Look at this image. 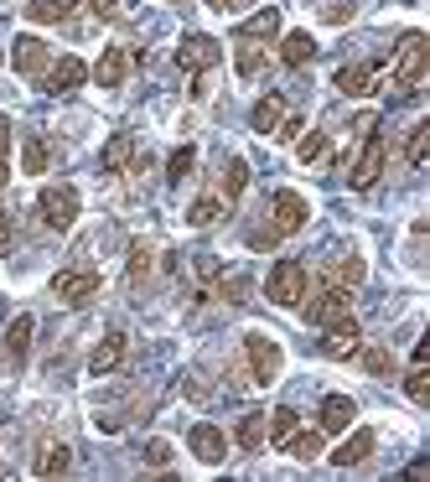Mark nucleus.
Returning a JSON list of instances; mask_svg holds the SVG:
<instances>
[{
  "label": "nucleus",
  "mask_w": 430,
  "mask_h": 482,
  "mask_svg": "<svg viewBox=\"0 0 430 482\" xmlns=\"http://www.w3.org/2000/svg\"><path fill=\"white\" fill-rule=\"evenodd\" d=\"M332 280H337V286H358V280H363V259H358V254L337 259V275H332Z\"/></svg>",
  "instance_id": "obj_39"
},
{
  "label": "nucleus",
  "mask_w": 430,
  "mask_h": 482,
  "mask_svg": "<svg viewBox=\"0 0 430 482\" xmlns=\"http://www.w3.org/2000/svg\"><path fill=\"white\" fill-rule=\"evenodd\" d=\"M260 68H265V52H260L254 42H239V73H244V78H254Z\"/></svg>",
  "instance_id": "obj_37"
},
{
  "label": "nucleus",
  "mask_w": 430,
  "mask_h": 482,
  "mask_svg": "<svg viewBox=\"0 0 430 482\" xmlns=\"http://www.w3.org/2000/svg\"><path fill=\"white\" fill-rule=\"evenodd\" d=\"M311 58H316V42H311L306 32H290L286 42H280V63L286 68H306Z\"/></svg>",
  "instance_id": "obj_23"
},
{
  "label": "nucleus",
  "mask_w": 430,
  "mask_h": 482,
  "mask_svg": "<svg viewBox=\"0 0 430 482\" xmlns=\"http://www.w3.org/2000/svg\"><path fill=\"white\" fill-rule=\"evenodd\" d=\"M425 68H430L425 32H405V37H399V52H394V78H399L405 88H415L420 78H425Z\"/></svg>",
  "instance_id": "obj_2"
},
{
  "label": "nucleus",
  "mask_w": 430,
  "mask_h": 482,
  "mask_svg": "<svg viewBox=\"0 0 430 482\" xmlns=\"http://www.w3.org/2000/svg\"><path fill=\"white\" fill-rule=\"evenodd\" d=\"M280 120H286V99H280V94H265V99L254 105V114H249V125L260 130V135H275Z\"/></svg>",
  "instance_id": "obj_20"
},
{
  "label": "nucleus",
  "mask_w": 430,
  "mask_h": 482,
  "mask_svg": "<svg viewBox=\"0 0 430 482\" xmlns=\"http://www.w3.org/2000/svg\"><path fill=\"white\" fill-rule=\"evenodd\" d=\"M192 161H197V150H192V146L171 150V161H166V177H171V182H182L187 171H192Z\"/></svg>",
  "instance_id": "obj_36"
},
{
  "label": "nucleus",
  "mask_w": 430,
  "mask_h": 482,
  "mask_svg": "<svg viewBox=\"0 0 430 482\" xmlns=\"http://www.w3.org/2000/svg\"><path fill=\"white\" fill-rule=\"evenodd\" d=\"M405 395H410L415 405H430V374H425V363H415L410 374H405Z\"/></svg>",
  "instance_id": "obj_33"
},
{
  "label": "nucleus",
  "mask_w": 430,
  "mask_h": 482,
  "mask_svg": "<svg viewBox=\"0 0 430 482\" xmlns=\"http://www.w3.org/2000/svg\"><path fill=\"white\" fill-rule=\"evenodd\" d=\"M244 187H249V167H244V161H228L224 192H228V197H244Z\"/></svg>",
  "instance_id": "obj_38"
},
{
  "label": "nucleus",
  "mask_w": 430,
  "mask_h": 482,
  "mask_svg": "<svg viewBox=\"0 0 430 482\" xmlns=\"http://www.w3.org/2000/svg\"><path fill=\"white\" fill-rule=\"evenodd\" d=\"M26 16H32V22H68V16H73V0H32Z\"/></svg>",
  "instance_id": "obj_28"
},
{
  "label": "nucleus",
  "mask_w": 430,
  "mask_h": 482,
  "mask_svg": "<svg viewBox=\"0 0 430 482\" xmlns=\"http://www.w3.org/2000/svg\"><path fill=\"white\" fill-rule=\"evenodd\" d=\"M94 5V16H104V22H120V0H88Z\"/></svg>",
  "instance_id": "obj_42"
},
{
  "label": "nucleus",
  "mask_w": 430,
  "mask_h": 482,
  "mask_svg": "<svg viewBox=\"0 0 430 482\" xmlns=\"http://www.w3.org/2000/svg\"><path fill=\"white\" fill-rule=\"evenodd\" d=\"M11 250V218H5V213H0V254Z\"/></svg>",
  "instance_id": "obj_44"
},
{
  "label": "nucleus",
  "mask_w": 430,
  "mask_h": 482,
  "mask_svg": "<svg viewBox=\"0 0 430 482\" xmlns=\"http://www.w3.org/2000/svg\"><path fill=\"white\" fill-rule=\"evenodd\" d=\"M265 296L275 306H301V296H306V270L296 265V259H280L265 280Z\"/></svg>",
  "instance_id": "obj_3"
},
{
  "label": "nucleus",
  "mask_w": 430,
  "mask_h": 482,
  "mask_svg": "<svg viewBox=\"0 0 430 482\" xmlns=\"http://www.w3.org/2000/svg\"><path fill=\"white\" fill-rule=\"evenodd\" d=\"M32 332H37L32 316H16V322L5 327V348H11V358H16V368L26 363V353H32Z\"/></svg>",
  "instance_id": "obj_21"
},
{
  "label": "nucleus",
  "mask_w": 430,
  "mask_h": 482,
  "mask_svg": "<svg viewBox=\"0 0 430 482\" xmlns=\"http://www.w3.org/2000/svg\"><path fill=\"white\" fill-rule=\"evenodd\" d=\"M373 431L369 425H363V431H352L348 441H343V446H337V451H332V461H337V467H358V461H369L373 457Z\"/></svg>",
  "instance_id": "obj_18"
},
{
  "label": "nucleus",
  "mask_w": 430,
  "mask_h": 482,
  "mask_svg": "<svg viewBox=\"0 0 430 482\" xmlns=\"http://www.w3.org/2000/svg\"><path fill=\"white\" fill-rule=\"evenodd\" d=\"M286 451L296 461H311V457H322V425L316 431H296V436L286 441Z\"/></svg>",
  "instance_id": "obj_27"
},
{
  "label": "nucleus",
  "mask_w": 430,
  "mask_h": 482,
  "mask_svg": "<svg viewBox=\"0 0 430 482\" xmlns=\"http://www.w3.org/2000/svg\"><path fill=\"white\" fill-rule=\"evenodd\" d=\"M124 348H130V342H124V332H109L99 348L88 353V374H114V368L124 363Z\"/></svg>",
  "instance_id": "obj_17"
},
{
  "label": "nucleus",
  "mask_w": 430,
  "mask_h": 482,
  "mask_svg": "<svg viewBox=\"0 0 430 482\" xmlns=\"http://www.w3.org/2000/svg\"><path fill=\"white\" fill-rule=\"evenodd\" d=\"M405 156H410V167H425V156H430V125H415V130H410Z\"/></svg>",
  "instance_id": "obj_34"
},
{
  "label": "nucleus",
  "mask_w": 430,
  "mask_h": 482,
  "mask_svg": "<svg viewBox=\"0 0 430 482\" xmlns=\"http://www.w3.org/2000/svg\"><path fill=\"white\" fill-rule=\"evenodd\" d=\"M275 32H280V11H275V5H265L260 16H249V22L233 32V42H260V37H275Z\"/></svg>",
  "instance_id": "obj_19"
},
{
  "label": "nucleus",
  "mask_w": 430,
  "mask_h": 482,
  "mask_svg": "<svg viewBox=\"0 0 430 482\" xmlns=\"http://www.w3.org/2000/svg\"><path fill=\"white\" fill-rule=\"evenodd\" d=\"M218 58H224V47L213 42V37H203V32H192V37L177 47V68H182V73H207V68H218Z\"/></svg>",
  "instance_id": "obj_8"
},
{
  "label": "nucleus",
  "mask_w": 430,
  "mask_h": 482,
  "mask_svg": "<svg viewBox=\"0 0 430 482\" xmlns=\"http://www.w3.org/2000/svg\"><path fill=\"white\" fill-rule=\"evenodd\" d=\"M352 415H358V405H352L348 395H327L322 399V415H316V425H322V436H337V431H348Z\"/></svg>",
  "instance_id": "obj_14"
},
{
  "label": "nucleus",
  "mask_w": 430,
  "mask_h": 482,
  "mask_svg": "<svg viewBox=\"0 0 430 482\" xmlns=\"http://www.w3.org/2000/svg\"><path fill=\"white\" fill-rule=\"evenodd\" d=\"M301 431V420H296V410L290 405H280V410H270V425H265V436L275 441V446H286L290 436Z\"/></svg>",
  "instance_id": "obj_26"
},
{
  "label": "nucleus",
  "mask_w": 430,
  "mask_h": 482,
  "mask_svg": "<svg viewBox=\"0 0 430 482\" xmlns=\"http://www.w3.org/2000/svg\"><path fill=\"white\" fill-rule=\"evenodd\" d=\"M358 348H363V327H358L348 312L332 316V322H327V337H322V353H327V358H352Z\"/></svg>",
  "instance_id": "obj_9"
},
{
  "label": "nucleus",
  "mask_w": 430,
  "mask_h": 482,
  "mask_svg": "<svg viewBox=\"0 0 430 482\" xmlns=\"http://www.w3.org/2000/svg\"><path fill=\"white\" fill-rule=\"evenodd\" d=\"M207 5H213V11H239L244 0H207Z\"/></svg>",
  "instance_id": "obj_46"
},
{
  "label": "nucleus",
  "mask_w": 430,
  "mask_h": 482,
  "mask_svg": "<svg viewBox=\"0 0 430 482\" xmlns=\"http://www.w3.org/2000/svg\"><path fill=\"white\" fill-rule=\"evenodd\" d=\"M124 73H130V52H124V47H104L99 63H94V84H99V88H120Z\"/></svg>",
  "instance_id": "obj_15"
},
{
  "label": "nucleus",
  "mask_w": 430,
  "mask_h": 482,
  "mask_svg": "<svg viewBox=\"0 0 430 482\" xmlns=\"http://www.w3.org/2000/svg\"><path fill=\"white\" fill-rule=\"evenodd\" d=\"M68 467H73V451L58 441V446H41V457H37V467H32V472H37V477H62Z\"/></svg>",
  "instance_id": "obj_25"
},
{
  "label": "nucleus",
  "mask_w": 430,
  "mask_h": 482,
  "mask_svg": "<svg viewBox=\"0 0 430 482\" xmlns=\"http://www.w3.org/2000/svg\"><path fill=\"white\" fill-rule=\"evenodd\" d=\"M218 213H224V203H218L213 192H203V197H197V203L187 208V223H192V229H203V223H213Z\"/></svg>",
  "instance_id": "obj_31"
},
{
  "label": "nucleus",
  "mask_w": 430,
  "mask_h": 482,
  "mask_svg": "<svg viewBox=\"0 0 430 482\" xmlns=\"http://www.w3.org/2000/svg\"><path fill=\"white\" fill-rule=\"evenodd\" d=\"M306 197L301 192H290V187H280L275 192V233H296L301 223H306Z\"/></svg>",
  "instance_id": "obj_11"
},
{
  "label": "nucleus",
  "mask_w": 430,
  "mask_h": 482,
  "mask_svg": "<svg viewBox=\"0 0 430 482\" xmlns=\"http://www.w3.org/2000/svg\"><path fill=\"white\" fill-rule=\"evenodd\" d=\"M363 368H369L373 378H384V374H394V358H389V348H363Z\"/></svg>",
  "instance_id": "obj_35"
},
{
  "label": "nucleus",
  "mask_w": 430,
  "mask_h": 482,
  "mask_svg": "<svg viewBox=\"0 0 430 482\" xmlns=\"http://www.w3.org/2000/svg\"><path fill=\"white\" fill-rule=\"evenodd\" d=\"M37 213H41V223H47V229H73V223H78V192L73 187H47L37 197Z\"/></svg>",
  "instance_id": "obj_4"
},
{
  "label": "nucleus",
  "mask_w": 430,
  "mask_h": 482,
  "mask_svg": "<svg viewBox=\"0 0 430 482\" xmlns=\"http://www.w3.org/2000/svg\"><path fill=\"white\" fill-rule=\"evenodd\" d=\"M348 16H352V5H327V22H332V26L348 22Z\"/></svg>",
  "instance_id": "obj_43"
},
{
  "label": "nucleus",
  "mask_w": 430,
  "mask_h": 482,
  "mask_svg": "<svg viewBox=\"0 0 430 482\" xmlns=\"http://www.w3.org/2000/svg\"><path fill=\"white\" fill-rule=\"evenodd\" d=\"M52 296H58L62 306H88L99 296V275L94 270H58L52 275Z\"/></svg>",
  "instance_id": "obj_5"
},
{
  "label": "nucleus",
  "mask_w": 430,
  "mask_h": 482,
  "mask_svg": "<svg viewBox=\"0 0 430 482\" xmlns=\"http://www.w3.org/2000/svg\"><path fill=\"white\" fill-rule=\"evenodd\" d=\"M5 150H11V120L0 114V156H5Z\"/></svg>",
  "instance_id": "obj_45"
},
{
  "label": "nucleus",
  "mask_w": 430,
  "mask_h": 482,
  "mask_svg": "<svg viewBox=\"0 0 430 482\" xmlns=\"http://www.w3.org/2000/svg\"><path fill=\"white\" fill-rule=\"evenodd\" d=\"M130 156H135V141H130V130H120V135L104 146L99 167H104V171H130Z\"/></svg>",
  "instance_id": "obj_22"
},
{
  "label": "nucleus",
  "mask_w": 430,
  "mask_h": 482,
  "mask_svg": "<svg viewBox=\"0 0 430 482\" xmlns=\"http://www.w3.org/2000/svg\"><path fill=\"white\" fill-rule=\"evenodd\" d=\"M244 353H249V368H254V384H275V378H280V348H275L265 332H249Z\"/></svg>",
  "instance_id": "obj_7"
},
{
  "label": "nucleus",
  "mask_w": 430,
  "mask_h": 482,
  "mask_svg": "<svg viewBox=\"0 0 430 482\" xmlns=\"http://www.w3.org/2000/svg\"><path fill=\"white\" fill-rule=\"evenodd\" d=\"M145 275H151V244H135V250H130V265H124V280H130V286H145Z\"/></svg>",
  "instance_id": "obj_32"
},
{
  "label": "nucleus",
  "mask_w": 430,
  "mask_h": 482,
  "mask_svg": "<svg viewBox=\"0 0 430 482\" xmlns=\"http://www.w3.org/2000/svg\"><path fill=\"white\" fill-rule=\"evenodd\" d=\"M332 84L343 88V94H352V99H369L373 88H379V68L348 63V68H337V78H332Z\"/></svg>",
  "instance_id": "obj_13"
},
{
  "label": "nucleus",
  "mask_w": 430,
  "mask_h": 482,
  "mask_svg": "<svg viewBox=\"0 0 430 482\" xmlns=\"http://www.w3.org/2000/svg\"><path fill=\"white\" fill-rule=\"evenodd\" d=\"M47 167H52V146H47V141H26V150H21V171L41 177Z\"/></svg>",
  "instance_id": "obj_29"
},
{
  "label": "nucleus",
  "mask_w": 430,
  "mask_h": 482,
  "mask_svg": "<svg viewBox=\"0 0 430 482\" xmlns=\"http://www.w3.org/2000/svg\"><path fill=\"white\" fill-rule=\"evenodd\" d=\"M296 156H301V167H316V161H327V156H332L327 130H311V135H296Z\"/></svg>",
  "instance_id": "obj_24"
},
{
  "label": "nucleus",
  "mask_w": 430,
  "mask_h": 482,
  "mask_svg": "<svg viewBox=\"0 0 430 482\" xmlns=\"http://www.w3.org/2000/svg\"><path fill=\"white\" fill-rule=\"evenodd\" d=\"M83 78H88V63H83V58H58V63L47 68L41 88H47V94H68V88H78Z\"/></svg>",
  "instance_id": "obj_12"
},
{
  "label": "nucleus",
  "mask_w": 430,
  "mask_h": 482,
  "mask_svg": "<svg viewBox=\"0 0 430 482\" xmlns=\"http://www.w3.org/2000/svg\"><path fill=\"white\" fill-rule=\"evenodd\" d=\"M301 130H306V120H301V114H290V120H280V125H275V135H280V141H296Z\"/></svg>",
  "instance_id": "obj_40"
},
{
  "label": "nucleus",
  "mask_w": 430,
  "mask_h": 482,
  "mask_svg": "<svg viewBox=\"0 0 430 482\" xmlns=\"http://www.w3.org/2000/svg\"><path fill=\"white\" fill-rule=\"evenodd\" d=\"M239 446H244V451H260V446H265V415H260V410L239 420Z\"/></svg>",
  "instance_id": "obj_30"
},
{
  "label": "nucleus",
  "mask_w": 430,
  "mask_h": 482,
  "mask_svg": "<svg viewBox=\"0 0 430 482\" xmlns=\"http://www.w3.org/2000/svg\"><path fill=\"white\" fill-rule=\"evenodd\" d=\"M0 187H5V156H0Z\"/></svg>",
  "instance_id": "obj_47"
},
{
  "label": "nucleus",
  "mask_w": 430,
  "mask_h": 482,
  "mask_svg": "<svg viewBox=\"0 0 430 482\" xmlns=\"http://www.w3.org/2000/svg\"><path fill=\"white\" fill-rule=\"evenodd\" d=\"M145 461H151V467H166V461H171V446H166V441H151V446H145Z\"/></svg>",
  "instance_id": "obj_41"
},
{
  "label": "nucleus",
  "mask_w": 430,
  "mask_h": 482,
  "mask_svg": "<svg viewBox=\"0 0 430 482\" xmlns=\"http://www.w3.org/2000/svg\"><path fill=\"white\" fill-rule=\"evenodd\" d=\"M11 63H16V73H41L47 68V42L32 37V32H21L16 47H11Z\"/></svg>",
  "instance_id": "obj_16"
},
{
  "label": "nucleus",
  "mask_w": 430,
  "mask_h": 482,
  "mask_svg": "<svg viewBox=\"0 0 430 482\" xmlns=\"http://www.w3.org/2000/svg\"><path fill=\"white\" fill-rule=\"evenodd\" d=\"M358 130H363V150H358V161H352L348 182L358 192H369L373 182H379V171H384V135H379V120H373V114H363Z\"/></svg>",
  "instance_id": "obj_1"
},
{
  "label": "nucleus",
  "mask_w": 430,
  "mask_h": 482,
  "mask_svg": "<svg viewBox=\"0 0 430 482\" xmlns=\"http://www.w3.org/2000/svg\"><path fill=\"white\" fill-rule=\"evenodd\" d=\"M301 312H306V322L311 327H327L332 316H343L348 312V291L337 286V280H327L316 296H301Z\"/></svg>",
  "instance_id": "obj_6"
},
{
  "label": "nucleus",
  "mask_w": 430,
  "mask_h": 482,
  "mask_svg": "<svg viewBox=\"0 0 430 482\" xmlns=\"http://www.w3.org/2000/svg\"><path fill=\"white\" fill-rule=\"evenodd\" d=\"M187 446H192V457L207 461V467H218V461L228 457V436L218 425H207V420H197V425L187 431Z\"/></svg>",
  "instance_id": "obj_10"
}]
</instances>
